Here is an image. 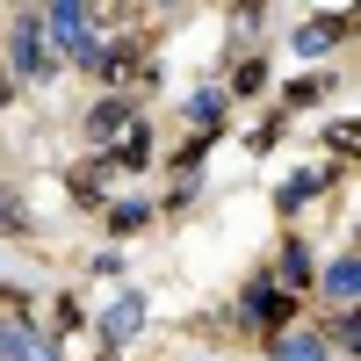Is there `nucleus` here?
I'll use <instances>...</instances> for the list:
<instances>
[{
  "label": "nucleus",
  "mask_w": 361,
  "mask_h": 361,
  "mask_svg": "<svg viewBox=\"0 0 361 361\" xmlns=\"http://www.w3.org/2000/svg\"><path fill=\"white\" fill-rule=\"evenodd\" d=\"M44 29H51V44L66 51L73 66H102V44L87 37V8H51V15H44ZM51 44H44V51H51Z\"/></svg>",
  "instance_id": "f257e3e1"
},
{
  "label": "nucleus",
  "mask_w": 361,
  "mask_h": 361,
  "mask_svg": "<svg viewBox=\"0 0 361 361\" xmlns=\"http://www.w3.org/2000/svg\"><path fill=\"white\" fill-rule=\"evenodd\" d=\"M8 58H15L29 80L51 66V51H44V15H22V22H15V51H8Z\"/></svg>",
  "instance_id": "f03ea898"
},
{
  "label": "nucleus",
  "mask_w": 361,
  "mask_h": 361,
  "mask_svg": "<svg viewBox=\"0 0 361 361\" xmlns=\"http://www.w3.org/2000/svg\"><path fill=\"white\" fill-rule=\"evenodd\" d=\"M0 361H58V347L29 325H0Z\"/></svg>",
  "instance_id": "7ed1b4c3"
},
{
  "label": "nucleus",
  "mask_w": 361,
  "mask_h": 361,
  "mask_svg": "<svg viewBox=\"0 0 361 361\" xmlns=\"http://www.w3.org/2000/svg\"><path fill=\"white\" fill-rule=\"evenodd\" d=\"M137 325H145V304H137V296H116V311L102 318V340H109V347H130Z\"/></svg>",
  "instance_id": "20e7f679"
},
{
  "label": "nucleus",
  "mask_w": 361,
  "mask_h": 361,
  "mask_svg": "<svg viewBox=\"0 0 361 361\" xmlns=\"http://www.w3.org/2000/svg\"><path fill=\"white\" fill-rule=\"evenodd\" d=\"M354 289H361V267H354V260H333V275H325V296H333L340 311H354Z\"/></svg>",
  "instance_id": "39448f33"
},
{
  "label": "nucleus",
  "mask_w": 361,
  "mask_h": 361,
  "mask_svg": "<svg viewBox=\"0 0 361 361\" xmlns=\"http://www.w3.org/2000/svg\"><path fill=\"white\" fill-rule=\"evenodd\" d=\"M275 361H325V340L318 333H282L275 340Z\"/></svg>",
  "instance_id": "423d86ee"
},
{
  "label": "nucleus",
  "mask_w": 361,
  "mask_h": 361,
  "mask_svg": "<svg viewBox=\"0 0 361 361\" xmlns=\"http://www.w3.org/2000/svg\"><path fill=\"white\" fill-rule=\"evenodd\" d=\"M246 311H253V325H282V318H289V296H282V289H253Z\"/></svg>",
  "instance_id": "0eeeda50"
},
{
  "label": "nucleus",
  "mask_w": 361,
  "mask_h": 361,
  "mask_svg": "<svg viewBox=\"0 0 361 361\" xmlns=\"http://www.w3.org/2000/svg\"><path fill=\"white\" fill-rule=\"evenodd\" d=\"M347 29H354L347 15H325L318 29H304V37H296V51H304V58H311V51H325V44H333V37H347Z\"/></svg>",
  "instance_id": "6e6552de"
},
{
  "label": "nucleus",
  "mask_w": 361,
  "mask_h": 361,
  "mask_svg": "<svg viewBox=\"0 0 361 361\" xmlns=\"http://www.w3.org/2000/svg\"><path fill=\"white\" fill-rule=\"evenodd\" d=\"M102 73H109V80H130V73H137V44H109V51H102Z\"/></svg>",
  "instance_id": "1a4fd4ad"
},
{
  "label": "nucleus",
  "mask_w": 361,
  "mask_h": 361,
  "mask_svg": "<svg viewBox=\"0 0 361 361\" xmlns=\"http://www.w3.org/2000/svg\"><path fill=\"white\" fill-rule=\"evenodd\" d=\"M217 116H224V94H195V102H188V123H195L202 137L217 130Z\"/></svg>",
  "instance_id": "9d476101"
},
{
  "label": "nucleus",
  "mask_w": 361,
  "mask_h": 361,
  "mask_svg": "<svg viewBox=\"0 0 361 361\" xmlns=\"http://www.w3.org/2000/svg\"><path fill=\"white\" fill-rule=\"evenodd\" d=\"M116 130H123V102H102L87 116V137H116Z\"/></svg>",
  "instance_id": "9b49d317"
},
{
  "label": "nucleus",
  "mask_w": 361,
  "mask_h": 361,
  "mask_svg": "<svg viewBox=\"0 0 361 361\" xmlns=\"http://www.w3.org/2000/svg\"><path fill=\"white\" fill-rule=\"evenodd\" d=\"M145 159H152V137H145V123H137V130H123V159L116 166H145Z\"/></svg>",
  "instance_id": "f8f14e48"
},
{
  "label": "nucleus",
  "mask_w": 361,
  "mask_h": 361,
  "mask_svg": "<svg viewBox=\"0 0 361 361\" xmlns=\"http://www.w3.org/2000/svg\"><path fill=\"white\" fill-rule=\"evenodd\" d=\"M137 224H145V202H123V209H109V231H123V238H130Z\"/></svg>",
  "instance_id": "ddd939ff"
},
{
  "label": "nucleus",
  "mask_w": 361,
  "mask_h": 361,
  "mask_svg": "<svg viewBox=\"0 0 361 361\" xmlns=\"http://www.w3.org/2000/svg\"><path fill=\"white\" fill-rule=\"evenodd\" d=\"M282 275H289L282 289H304V275H311V260H304V246H289V260H282Z\"/></svg>",
  "instance_id": "4468645a"
},
{
  "label": "nucleus",
  "mask_w": 361,
  "mask_h": 361,
  "mask_svg": "<svg viewBox=\"0 0 361 361\" xmlns=\"http://www.w3.org/2000/svg\"><path fill=\"white\" fill-rule=\"evenodd\" d=\"M260 87H267V66H260V58H246V66H238V94H260Z\"/></svg>",
  "instance_id": "2eb2a0df"
},
{
  "label": "nucleus",
  "mask_w": 361,
  "mask_h": 361,
  "mask_svg": "<svg viewBox=\"0 0 361 361\" xmlns=\"http://www.w3.org/2000/svg\"><path fill=\"white\" fill-rule=\"evenodd\" d=\"M318 94H325V80H296V87H289V94H282V102H289V109H311Z\"/></svg>",
  "instance_id": "dca6fc26"
},
{
  "label": "nucleus",
  "mask_w": 361,
  "mask_h": 361,
  "mask_svg": "<svg viewBox=\"0 0 361 361\" xmlns=\"http://www.w3.org/2000/svg\"><path fill=\"white\" fill-rule=\"evenodd\" d=\"M22 224H29V217H22V209H15V202H0V238H15Z\"/></svg>",
  "instance_id": "f3484780"
},
{
  "label": "nucleus",
  "mask_w": 361,
  "mask_h": 361,
  "mask_svg": "<svg viewBox=\"0 0 361 361\" xmlns=\"http://www.w3.org/2000/svg\"><path fill=\"white\" fill-rule=\"evenodd\" d=\"M8 94H15V80H8V73H0V109H8Z\"/></svg>",
  "instance_id": "a211bd4d"
}]
</instances>
